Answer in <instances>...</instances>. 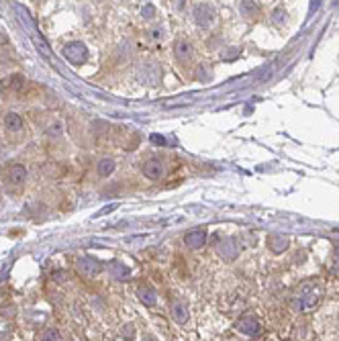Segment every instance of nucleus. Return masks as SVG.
Segmentation results:
<instances>
[{
    "mask_svg": "<svg viewBox=\"0 0 339 341\" xmlns=\"http://www.w3.org/2000/svg\"><path fill=\"white\" fill-rule=\"evenodd\" d=\"M321 294H323V290H321L319 284H315V282L304 284V286H300V288L296 290V294H294V304H296L298 310H310V308L317 306V302L321 300Z\"/></svg>",
    "mask_w": 339,
    "mask_h": 341,
    "instance_id": "obj_1",
    "label": "nucleus"
},
{
    "mask_svg": "<svg viewBox=\"0 0 339 341\" xmlns=\"http://www.w3.org/2000/svg\"><path fill=\"white\" fill-rule=\"evenodd\" d=\"M27 180V167L23 163L17 161H9L3 165V182L11 188H19L23 186Z\"/></svg>",
    "mask_w": 339,
    "mask_h": 341,
    "instance_id": "obj_2",
    "label": "nucleus"
},
{
    "mask_svg": "<svg viewBox=\"0 0 339 341\" xmlns=\"http://www.w3.org/2000/svg\"><path fill=\"white\" fill-rule=\"evenodd\" d=\"M5 131L9 133L11 141H21V137H25L23 119H21L17 112H9V115H5Z\"/></svg>",
    "mask_w": 339,
    "mask_h": 341,
    "instance_id": "obj_3",
    "label": "nucleus"
},
{
    "mask_svg": "<svg viewBox=\"0 0 339 341\" xmlns=\"http://www.w3.org/2000/svg\"><path fill=\"white\" fill-rule=\"evenodd\" d=\"M143 172L149 180H159L161 174H163V163L159 159H149L145 165H143Z\"/></svg>",
    "mask_w": 339,
    "mask_h": 341,
    "instance_id": "obj_4",
    "label": "nucleus"
},
{
    "mask_svg": "<svg viewBox=\"0 0 339 341\" xmlns=\"http://www.w3.org/2000/svg\"><path fill=\"white\" fill-rule=\"evenodd\" d=\"M25 84V78L19 76V74H13L11 78H7L3 82V92H23V86Z\"/></svg>",
    "mask_w": 339,
    "mask_h": 341,
    "instance_id": "obj_5",
    "label": "nucleus"
},
{
    "mask_svg": "<svg viewBox=\"0 0 339 341\" xmlns=\"http://www.w3.org/2000/svg\"><path fill=\"white\" fill-rule=\"evenodd\" d=\"M237 329L241 333H245V335H258L260 333V323L256 319H251V317H245V319H241L237 323Z\"/></svg>",
    "mask_w": 339,
    "mask_h": 341,
    "instance_id": "obj_6",
    "label": "nucleus"
},
{
    "mask_svg": "<svg viewBox=\"0 0 339 341\" xmlns=\"http://www.w3.org/2000/svg\"><path fill=\"white\" fill-rule=\"evenodd\" d=\"M176 55H178V60H180L182 64L190 62V60H192V45H190L188 41L180 39V41L176 43Z\"/></svg>",
    "mask_w": 339,
    "mask_h": 341,
    "instance_id": "obj_7",
    "label": "nucleus"
},
{
    "mask_svg": "<svg viewBox=\"0 0 339 341\" xmlns=\"http://www.w3.org/2000/svg\"><path fill=\"white\" fill-rule=\"evenodd\" d=\"M172 317H174L176 323H184V321L188 319V306H186V302L176 300V302L172 304Z\"/></svg>",
    "mask_w": 339,
    "mask_h": 341,
    "instance_id": "obj_8",
    "label": "nucleus"
},
{
    "mask_svg": "<svg viewBox=\"0 0 339 341\" xmlns=\"http://www.w3.org/2000/svg\"><path fill=\"white\" fill-rule=\"evenodd\" d=\"M98 172H100L102 176L110 174V172H112V161H110V159H106V161H100V169H98Z\"/></svg>",
    "mask_w": 339,
    "mask_h": 341,
    "instance_id": "obj_9",
    "label": "nucleus"
},
{
    "mask_svg": "<svg viewBox=\"0 0 339 341\" xmlns=\"http://www.w3.org/2000/svg\"><path fill=\"white\" fill-rule=\"evenodd\" d=\"M58 339H60V337H58V333H55L53 329H47L45 335L41 337V341H58Z\"/></svg>",
    "mask_w": 339,
    "mask_h": 341,
    "instance_id": "obj_10",
    "label": "nucleus"
},
{
    "mask_svg": "<svg viewBox=\"0 0 339 341\" xmlns=\"http://www.w3.org/2000/svg\"><path fill=\"white\" fill-rule=\"evenodd\" d=\"M145 341H155V339H151V337H145Z\"/></svg>",
    "mask_w": 339,
    "mask_h": 341,
    "instance_id": "obj_11",
    "label": "nucleus"
}]
</instances>
